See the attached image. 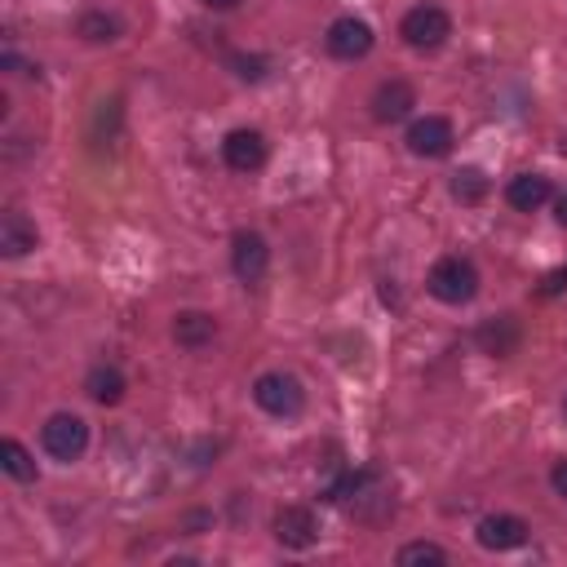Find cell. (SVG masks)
Masks as SVG:
<instances>
[{
  "instance_id": "cell-16",
  "label": "cell",
  "mask_w": 567,
  "mask_h": 567,
  "mask_svg": "<svg viewBox=\"0 0 567 567\" xmlns=\"http://www.w3.org/2000/svg\"><path fill=\"white\" fill-rule=\"evenodd\" d=\"M478 346H483L487 354H496V359L514 354V346H518V323H514L509 315H501V319H487V323L478 328Z\"/></svg>"
},
{
  "instance_id": "cell-10",
  "label": "cell",
  "mask_w": 567,
  "mask_h": 567,
  "mask_svg": "<svg viewBox=\"0 0 567 567\" xmlns=\"http://www.w3.org/2000/svg\"><path fill=\"white\" fill-rule=\"evenodd\" d=\"M221 159L235 173H257L266 164V137L257 128H230L226 142H221Z\"/></svg>"
},
{
  "instance_id": "cell-25",
  "label": "cell",
  "mask_w": 567,
  "mask_h": 567,
  "mask_svg": "<svg viewBox=\"0 0 567 567\" xmlns=\"http://www.w3.org/2000/svg\"><path fill=\"white\" fill-rule=\"evenodd\" d=\"M563 416H567V399H563Z\"/></svg>"
},
{
  "instance_id": "cell-5",
  "label": "cell",
  "mask_w": 567,
  "mask_h": 567,
  "mask_svg": "<svg viewBox=\"0 0 567 567\" xmlns=\"http://www.w3.org/2000/svg\"><path fill=\"white\" fill-rule=\"evenodd\" d=\"M408 151L412 155H421V159H439V155H447L452 151V142H456V133H452V120H443V115H425V120H412L408 124Z\"/></svg>"
},
{
  "instance_id": "cell-17",
  "label": "cell",
  "mask_w": 567,
  "mask_h": 567,
  "mask_svg": "<svg viewBox=\"0 0 567 567\" xmlns=\"http://www.w3.org/2000/svg\"><path fill=\"white\" fill-rule=\"evenodd\" d=\"M120 18L115 13H102V9H89V13H80V22H75V35L80 40H89V44H111V40H120Z\"/></svg>"
},
{
  "instance_id": "cell-22",
  "label": "cell",
  "mask_w": 567,
  "mask_h": 567,
  "mask_svg": "<svg viewBox=\"0 0 567 567\" xmlns=\"http://www.w3.org/2000/svg\"><path fill=\"white\" fill-rule=\"evenodd\" d=\"M549 483H554V492H558V496H567V456L549 470Z\"/></svg>"
},
{
  "instance_id": "cell-9",
  "label": "cell",
  "mask_w": 567,
  "mask_h": 567,
  "mask_svg": "<svg viewBox=\"0 0 567 567\" xmlns=\"http://www.w3.org/2000/svg\"><path fill=\"white\" fill-rule=\"evenodd\" d=\"M266 266H270L266 239H261L257 230H239V235L230 239V270H235L244 284H257V279L266 275Z\"/></svg>"
},
{
  "instance_id": "cell-14",
  "label": "cell",
  "mask_w": 567,
  "mask_h": 567,
  "mask_svg": "<svg viewBox=\"0 0 567 567\" xmlns=\"http://www.w3.org/2000/svg\"><path fill=\"white\" fill-rule=\"evenodd\" d=\"M213 337H217V319L204 315V310H182L173 319V341L186 346V350H204Z\"/></svg>"
},
{
  "instance_id": "cell-1",
  "label": "cell",
  "mask_w": 567,
  "mask_h": 567,
  "mask_svg": "<svg viewBox=\"0 0 567 567\" xmlns=\"http://www.w3.org/2000/svg\"><path fill=\"white\" fill-rule=\"evenodd\" d=\"M425 288H430L439 301H447V306H465V301H474V292H478V270H474L470 257H439V261L430 266Z\"/></svg>"
},
{
  "instance_id": "cell-19",
  "label": "cell",
  "mask_w": 567,
  "mask_h": 567,
  "mask_svg": "<svg viewBox=\"0 0 567 567\" xmlns=\"http://www.w3.org/2000/svg\"><path fill=\"white\" fill-rule=\"evenodd\" d=\"M487 190H492V182H487V173H483V168L465 164V168H456V173H452V195H456L461 204H478Z\"/></svg>"
},
{
  "instance_id": "cell-6",
  "label": "cell",
  "mask_w": 567,
  "mask_h": 567,
  "mask_svg": "<svg viewBox=\"0 0 567 567\" xmlns=\"http://www.w3.org/2000/svg\"><path fill=\"white\" fill-rule=\"evenodd\" d=\"M323 40H328V53L341 58V62H354V58L372 53V27L363 18H337Z\"/></svg>"
},
{
  "instance_id": "cell-23",
  "label": "cell",
  "mask_w": 567,
  "mask_h": 567,
  "mask_svg": "<svg viewBox=\"0 0 567 567\" xmlns=\"http://www.w3.org/2000/svg\"><path fill=\"white\" fill-rule=\"evenodd\" d=\"M554 217H558V221H563V226H567V190H563V195H558V199H554Z\"/></svg>"
},
{
  "instance_id": "cell-13",
  "label": "cell",
  "mask_w": 567,
  "mask_h": 567,
  "mask_svg": "<svg viewBox=\"0 0 567 567\" xmlns=\"http://www.w3.org/2000/svg\"><path fill=\"white\" fill-rule=\"evenodd\" d=\"M549 195H554V190H549V177H540V173H518V177H509V186H505V199H509V208H518V213H536Z\"/></svg>"
},
{
  "instance_id": "cell-7",
  "label": "cell",
  "mask_w": 567,
  "mask_h": 567,
  "mask_svg": "<svg viewBox=\"0 0 567 567\" xmlns=\"http://www.w3.org/2000/svg\"><path fill=\"white\" fill-rule=\"evenodd\" d=\"M275 540H279L284 549H310V545L319 540V518H315V509H306V505H284V509L275 514Z\"/></svg>"
},
{
  "instance_id": "cell-4",
  "label": "cell",
  "mask_w": 567,
  "mask_h": 567,
  "mask_svg": "<svg viewBox=\"0 0 567 567\" xmlns=\"http://www.w3.org/2000/svg\"><path fill=\"white\" fill-rule=\"evenodd\" d=\"M252 399H257V408L270 412V416H297V412L306 408V390H301V381L288 377V372H261V377L252 381Z\"/></svg>"
},
{
  "instance_id": "cell-11",
  "label": "cell",
  "mask_w": 567,
  "mask_h": 567,
  "mask_svg": "<svg viewBox=\"0 0 567 567\" xmlns=\"http://www.w3.org/2000/svg\"><path fill=\"white\" fill-rule=\"evenodd\" d=\"M527 532H532V527H527L518 514H487V518L478 523V545H483V549H496V554H501V549H518V545L527 540Z\"/></svg>"
},
{
  "instance_id": "cell-24",
  "label": "cell",
  "mask_w": 567,
  "mask_h": 567,
  "mask_svg": "<svg viewBox=\"0 0 567 567\" xmlns=\"http://www.w3.org/2000/svg\"><path fill=\"white\" fill-rule=\"evenodd\" d=\"M204 4H208V9H235L239 0H204Z\"/></svg>"
},
{
  "instance_id": "cell-3",
  "label": "cell",
  "mask_w": 567,
  "mask_h": 567,
  "mask_svg": "<svg viewBox=\"0 0 567 567\" xmlns=\"http://www.w3.org/2000/svg\"><path fill=\"white\" fill-rule=\"evenodd\" d=\"M399 35H403L408 49H416V53H434V49L452 35V18H447L439 4H416V9L403 13Z\"/></svg>"
},
{
  "instance_id": "cell-20",
  "label": "cell",
  "mask_w": 567,
  "mask_h": 567,
  "mask_svg": "<svg viewBox=\"0 0 567 567\" xmlns=\"http://www.w3.org/2000/svg\"><path fill=\"white\" fill-rule=\"evenodd\" d=\"M394 558H399L403 567H412V563H434V567H443V563H447V549L434 545V540H412V545H403Z\"/></svg>"
},
{
  "instance_id": "cell-18",
  "label": "cell",
  "mask_w": 567,
  "mask_h": 567,
  "mask_svg": "<svg viewBox=\"0 0 567 567\" xmlns=\"http://www.w3.org/2000/svg\"><path fill=\"white\" fill-rule=\"evenodd\" d=\"M0 470H4L9 478H18V483H31V478H35V456H31L18 439H4V443H0Z\"/></svg>"
},
{
  "instance_id": "cell-2",
  "label": "cell",
  "mask_w": 567,
  "mask_h": 567,
  "mask_svg": "<svg viewBox=\"0 0 567 567\" xmlns=\"http://www.w3.org/2000/svg\"><path fill=\"white\" fill-rule=\"evenodd\" d=\"M40 443H44V452H49L53 461L71 465V461H80L84 447H89V425H84V416H75V412H53V416L40 425Z\"/></svg>"
},
{
  "instance_id": "cell-15",
  "label": "cell",
  "mask_w": 567,
  "mask_h": 567,
  "mask_svg": "<svg viewBox=\"0 0 567 567\" xmlns=\"http://www.w3.org/2000/svg\"><path fill=\"white\" fill-rule=\"evenodd\" d=\"M84 390H89V399L93 403H120L124 399V372L115 368V363H97V368H89V377H84Z\"/></svg>"
},
{
  "instance_id": "cell-8",
  "label": "cell",
  "mask_w": 567,
  "mask_h": 567,
  "mask_svg": "<svg viewBox=\"0 0 567 567\" xmlns=\"http://www.w3.org/2000/svg\"><path fill=\"white\" fill-rule=\"evenodd\" d=\"M372 120L377 124H399V120H408L412 115V106H416V93H412V84L408 80H381L377 89H372Z\"/></svg>"
},
{
  "instance_id": "cell-21",
  "label": "cell",
  "mask_w": 567,
  "mask_h": 567,
  "mask_svg": "<svg viewBox=\"0 0 567 567\" xmlns=\"http://www.w3.org/2000/svg\"><path fill=\"white\" fill-rule=\"evenodd\" d=\"M230 66H235V75H239V80H261L270 62H266V58H257V53H235V58H230Z\"/></svg>"
},
{
  "instance_id": "cell-12",
  "label": "cell",
  "mask_w": 567,
  "mask_h": 567,
  "mask_svg": "<svg viewBox=\"0 0 567 567\" xmlns=\"http://www.w3.org/2000/svg\"><path fill=\"white\" fill-rule=\"evenodd\" d=\"M35 244H40V230H35V221H31L27 213L9 208V213L0 217V252H4V257H27Z\"/></svg>"
}]
</instances>
